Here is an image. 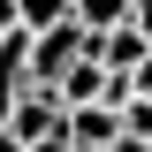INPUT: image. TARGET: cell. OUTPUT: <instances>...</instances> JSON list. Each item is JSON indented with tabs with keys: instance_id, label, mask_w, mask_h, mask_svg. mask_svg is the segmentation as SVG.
Here are the masks:
<instances>
[{
	"instance_id": "4",
	"label": "cell",
	"mask_w": 152,
	"mask_h": 152,
	"mask_svg": "<svg viewBox=\"0 0 152 152\" xmlns=\"http://www.w3.org/2000/svg\"><path fill=\"white\" fill-rule=\"evenodd\" d=\"M129 8L137 0H69V23H84V31H114V23H129Z\"/></svg>"
},
{
	"instance_id": "7",
	"label": "cell",
	"mask_w": 152,
	"mask_h": 152,
	"mask_svg": "<svg viewBox=\"0 0 152 152\" xmlns=\"http://www.w3.org/2000/svg\"><path fill=\"white\" fill-rule=\"evenodd\" d=\"M129 31H137V38L152 46V0H137V8H129Z\"/></svg>"
},
{
	"instance_id": "10",
	"label": "cell",
	"mask_w": 152,
	"mask_h": 152,
	"mask_svg": "<svg viewBox=\"0 0 152 152\" xmlns=\"http://www.w3.org/2000/svg\"><path fill=\"white\" fill-rule=\"evenodd\" d=\"M0 152H23V145H15V137H8V129H0Z\"/></svg>"
},
{
	"instance_id": "3",
	"label": "cell",
	"mask_w": 152,
	"mask_h": 152,
	"mask_svg": "<svg viewBox=\"0 0 152 152\" xmlns=\"http://www.w3.org/2000/svg\"><path fill=\"white\" fill-rule=\"evenodd\" d=\"M61 145H69V152H107V145H114V114H107V107H69Z\"/></svg>"
},
{
	"instance_id": "6",
	"label": "cell",
	"mask_w": 152,
	"mask_h": 152,
	"mask_svg": "<svg viewBox=\"0 0 152 152\" xmlns=\"http://www.w3.org/2000/svg\"><path fill=\"white\" fill-rule=\"evenodd\" d=\"M129 99H152V53H145V61L129 69Z\"/></svg>"
},
{
	"instance_id": "5",
	"label": "cell",
	"mask_w": 152,
	"mask_h": 152,
	"mask_svg": "<svg viewBox=\"0 0 152 152\" xmlns=\"http://www.w3.org/2000/svg\"><path fill=\"white\" fill-rule=\"evenodd\" d=\"M53 23H69V0H15V31H53Z\"/></svg>"
},
{
	"instance_id": "8",
	"label": "cell",
	"mask_w": 152,
	"mask_h": 152,
	"mask_svg": "<svg viewBox=\"0 0 152 152\" xmlns=\"http://www.w3.org/2000/svg\"><path fill=\"white\" fill-rule=\"evenodd\" d=\"M8 31H15V0H0V38H8Z\"/></svg>"
},
{
	"instance_id": "1",
	"label": "cell",
	"mask_w": 152,
	"mask_h": 152,
	"mask_svg": "<svg viewBox=\"0 0 152 152\" xmlns=\"http://www.w3.org/2000/svg\"><path fill=\"white\" fill-rule=\"evenodd\" d=\"M84 46H91L84 23H53V31H38V38H31V61H23V69H31V91H53L61 69L84 61Z\"/></svg>"
},
{
	"instance_id": "2",
	"label": "cell",
	"mask_w": 152,
	"mask_h": 152,
	"mask_svg": "<svg viewBox=\"0 0 152 152\" xmlns=\"http://www.w3.org/2000/svg\"><path fill=\"white\" fill-rule=\"evenodd\" d=\"M61 122H69V107L53 91H15L0 107V129L15 137V145H46V137H61Z\"/></svg>"
},
{
	"instance_id": "9",
	"label": "cell",
	"mask_w": 152,
	"mask_h": 152,
	"mask_svg": "<svg viewBox=\"0 0 152 152\" xmlns=\"http://www.w3.org/2000/svg\"><path fill=\"white\" fill-rule=\"evenodd\" d=\"M23 152H69V145H61V137H46V145H23Z\"/></svg>"
}]
</instances>
